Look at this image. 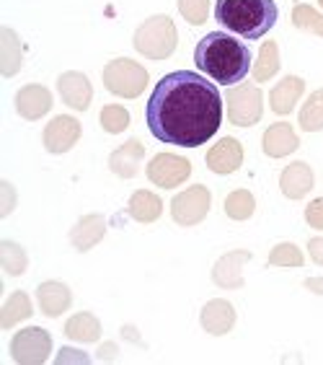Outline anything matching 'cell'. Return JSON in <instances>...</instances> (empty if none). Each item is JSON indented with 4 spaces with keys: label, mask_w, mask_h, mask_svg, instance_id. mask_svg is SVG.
I'll list each match as a JSON object with an SVG mask.
<instances>
[{
    "label": "cell",
    "mask_w": 323,
    "mask_h": 365,
    "mask_svg": "<svg viewBox=\"0 0 323 365\" xmlns=\"http://www.w3.org/2000/svg\"><path fill=\"white\" fill-rule=\"evenodd\" d=\"M253 55L246 42L225 31H210L194 47V65L197 71L215 81L218 86L240 83L251 73Z\"/></svg>",
    "instance_id": "cell-2"
},
{
    "label": "cell",
    "mask_w": 323,
    "mask_h": 365,
    "mask_svg": "<svg viewBox=\"0 0 323 365\" xmlns=\"http://www.w3.org/2000/svg\"><path fill=\"white\" fill-rule=\"evenodd\" d=\"M145 122L155 140L166 145H204L223 125V96L218 83L197 71L163 76L148 98Z\"/></svg>",
    "instance_id": "cell-1"
},
{
    "label": "cell",
    "mask_w": 323,
    "mask_h": 365,
    "mask_svg": "<svg viewBox=\"0 0 323 365\" xmlns=\"http://www.w3.org/2000/svg\"><path fill=\"white\" fill-rule=\"evenodd\" d=\"M212 14L220 26L248 42L267 36L280 19L274 0H215Z\"/></svg>",
    "instance_id": "cell-3"
}]
</instances>
